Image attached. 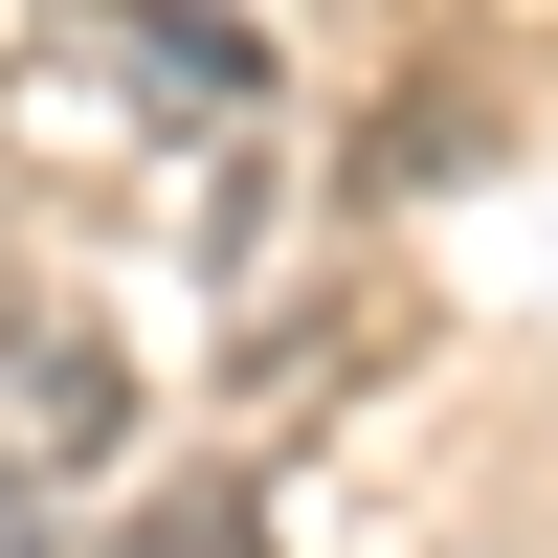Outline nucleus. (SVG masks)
I'll return each instance as SVG.
<instances>
[{
  "label": "nucleus",
  "mask_w": 558,
  "mask_h": 558,
  "mask_svg": "<svg viewBox=\"0 0 558 558\" xmlns=\"http://www.w3.org/2000/svg\"><path fill=\"white\" fill-rule=\"evenodd\" d=\"M134 425V380H112V336H68V313H23V336H0V470H89V447Z\"/></svg>",
  "instance_id": "f257e3e1"
},
{
  "label": "nucleus",
  "mask_w": 558,
  "mask_h": 558,
  "mask_svg": "<svg viewBox=\"0 0 558 558\" xmlns=\"http://www.w3.org/2000/svg\"><path fill=\"white\" fill-rule=\"evenodd\" d=\"M134 558H268V492L246 470H179L157 514H134Z\"/></svg>",
  "instance_id": "f03ea898"
},
{
  "label": "nucleus",
  "mask_w": 558,
  "mask_h": 558,
  "mask_svg": "<svg viewBox=\"0 0 558 558\" xmlns=\"http://www.w3.org/2000/svg\"><path fill=\"white\" fill-rule=\"evenodd\" d=\"M470 558H558V536H470Z\"/></svg>",
  "instance_id": "7ed1b4c3"
}]
</instances>
